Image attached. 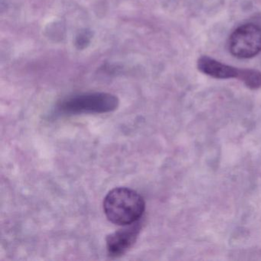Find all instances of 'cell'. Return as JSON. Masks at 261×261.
<instances>
[{"mask_svg": "<svg viewBox=\"0 0 261 261\" xmlns=\"http://www.w3.org/2000/svg\"><path fill=\"white\" fill-rule=\"evenodd\" d=\"M140 231V222L129 224L107 237V250L109 256L118 257L124 254L135 244Z\"/></svg>", "mask_w": 261, "mask_h": 261, "instance_id": "277c9868", "label": "cell"}, {"mask_svg": "<svg viewBox=\"0 0 261 261\" xmlns=\"http://www.w3.org/2000/svg\"><path fill=\"white\" fill-rule=\"evenodd\" d=\"M198 68L206 75L217 79H237L244 82L249 69H239L218 62L207 56H202L198 61Z\"/></svg>", "mask_w": 261, "mask_h": 261, "instance_id": "5b68a950", "label": "cell"}, {"mask_svg": "<svg viewBox=\"0 0 261 261\" xmlns=\"http://www.w3.org/2000/svg\"><path fill=\"white\" fill-rule=\"evenodd\" d=\"M91 39V35L90 32H83L77 36V39H76V45H77V48H81V49L85 48L87 45L90 43Z\"/></svg>", "mask_w": 261, "mask_h": 261, "instance_id": "8992f818", "label": "cell"}, {"mask_svg": "<svg viewBox=\"0 0 261 261\" xmlns=\"http://www.w3.org/2000/svg\"><path fill=\"white\" fill-rule=\"evenodd\" d=\"M145 207L143 197L129 188H115L108 192L103 200L105 215L117 225L128 226L137 222L143 216Z\"/></svg>", "mask_w": 261, "mask_h": 261, "instance_id": "6da1fadb", "label": "cell"}, {"mask_svg": "<svg viewBox=\"0 0 261 261\" xmlns=\"http://www.w3.org/2000/svg\"><path fill=\"white\" fill-rule=\"evenodd\" d=\"M228 48L230 54L238 59L257 56L261 53V27L253 23L238 27L229 38Z\"/></svg>", "mask_w": 261, "mask_h": 261, "instance_id": "3957f363", "label": "cell"}, {"mask_svg": "<svg viewBox=\"0 0 261 261\" xmlns=\"http://www.w3.org/2000/svg\"><path fill=\"white\" fill-rule=\"evenodd\" d=\"M119 100L108 93H87L72 96L59 105L60 112L68 114H103L117 109Z\"/></svg>", "mask_w": 261, "mask_h": 261, "instance_id": "7a4b0ae2", "label": "cell"}]
</instances>
